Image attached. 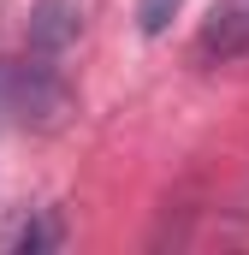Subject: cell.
<instances>
[{
  "instance_id": "6da1fadb",
  "label": "cell",
  "mask_w": 249,
  "mask_h": 255,
  "mask_svg": "<svg viewBox=\"0 0 249 255\" xmlns=\"http://www.w3.org/2000/svg\"><path fill=\"white\" fill-rule=\"evenodd\" d=\"M202 65H244L249 60V0H220L196 36Z\"/></svg>"
},
{
  "instance_id": "7a4b0ae2",
  "label": "cell",
  "mask_w": 249,
  "mask_h": 255,
  "mask_svg": "<svg viewBox=\"0 0 249 255\" xmlns=\"http://www.w3.org/2000/svg\"><path fill=\"white\" fill-rule=\"evenodd\" d=\"M83 30V0H36L30 12V54L36 60H60Z\"/></svg>"
},
{
  "instance_id": "3957f363",
  "label": "cell",
  "mask_w": 249,
  "mask_h": 255,
  "mask_svg": "<svg viewBox=\"0 0 249 255\" xmlns=\"http://www.w3.org/2000/svg\"><path fill=\"white\" fill-rule=\"evenodd\" d=\"M0 244H6V250H18V255H48V250H60V244H65V220L54 214V208H36V214H30V220H18Z\"/></svg>"
},
{
  "instance_id": "277c9868",
  "label": "cell",
  "mask_w": 249,
  "mask_h": 255,
  "mask_svg": "<svg viewBox=\"0 0 249 255\" xmlns=\"http://www.w3.org/2000/svg\"><path fill=\"white\" fill-rule=\"evenodd\" d=\"M184 12V0H136V30L142 36H166V24Z\"/></svg>"
}]
</instances>
